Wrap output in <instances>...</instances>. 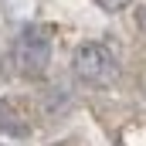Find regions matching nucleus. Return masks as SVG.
<instances>
[{"label":"nucleus","mask_w":146,"mask_h":146,"mask_svg":"<svg viewBox=\"0 0 146 146\" xmlns=\"http://www.w3.org/2000/svg\"><path fill=\"white\" fill-rule=\"evenodd\" d=\"M24 133L21 129V122H17V112L10 109V106H0V133Z\"/></svg>","instance_id":"nucleus-3"},{"label":"nucleus","mask_w":146,"mask_h":146,"mask_svg":"<svg viewBox=\"0 0 146 146\" xmlns=\"http://www.w3.org/2000/svg\"><path fill=\"white\" fill-rule=\"evenodd\" d=\"M126 3H129V0H99V7H102V10H122Z\"/></svg>","instance_id":"nucleus-4"},{"label":"nucleus","mask_w":146,"mask_h":146,"mask_svg":"<svg viewBox=\"0 0 146 146\" xmlns=\"http://www.w3.org/2000/svg\"><path fill=\"white\" fill-rule=\"evenodd\" d=\"M136 24H139V27H143V31H146V7H143V10H139V14H136Z\"/></svg>","instance_id":"nucleus-5"},{"label":"nucleus","mask_w":146,"mask_h":146,"mask_svg":"<svg viewBox=\"0 0 146 146\" xmlns=\"http://www.w3.org/2000/svg\"><path fill=\"white\" fill-rule=\"evenodd\" d=\"M75 75L85 82V85H109L115 72H119V65H115V54H112L106 44H99V41H88V44H82L78 51H75Z\"/></svg>","instance_id":"nucleus-2"},{"label":"nucleus","mask_w":146,"mask_h":146,"mask_svg":"<svg viewBox=\"0 0 146 146\" xmlns=\"http://www.w3.org/2000/svg\"><path fill=\"white\" fill-rule=\"evenodd\" d=\"M51 61V34L41 24H27L14 41V65L24 75H41Z\"/></svg>","instance_id":"nucleus-1"}]
</instances>
